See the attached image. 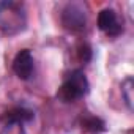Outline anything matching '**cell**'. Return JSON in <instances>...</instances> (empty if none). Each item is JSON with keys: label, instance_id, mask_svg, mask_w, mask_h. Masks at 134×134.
<instances>
[{"label": "cell", "instance_id": "obj_2", "mask_svg": "<svg viewBox=\"0 0 134 134\" xmlns=\"http://www.w3.org/2000/svg\"><path fill=\"white\" fill-rule=\"evenodd\" d=\"M87 92H88V81L85 74L77 70L66 76V79L63 81V84L57 92V96L63 103H73L87 95Z\"/></svg>", "mask_w": 134, "mask_h": 134}, {"label": "cell", "instance_id": "obj_8", "mask_svg": "<svg viewBox=\"0 0 134 134\" xmlns=\"http://www.w3.org/2000/svg\"><path fill=\"white\" fill-rule=\"evenodd\" d=\"M123 95H125V99H126V103H128V106H129V109L132 107V98H131V90H132V79H126L125 81V84H123Z\"/></svg>", "mask_w": 134, "mask_h": 134}, {"label": "cell", "instance_id": "obj_1", "mask_svg": "<svg viewBox=\"0 0 134 134\" xmlns=\"http://www.w3.org/2000/svg\"><path fill=\"white\" fill-rule=\"evenodd\" d=\"M27 25L24 5L13 0L0 2V30L5 35H18Z\"/></svg>", "mask_w": 134, "mask_h": 134}, {"label": "cell", "instance_id": "obj_5", "mask_svg": "<svg viewBox=\"0 0 134 134\" xmlns=\"http://www.w3.org/2000/svg\"><path fill=\"white\" fill-rule=\"evenodd\" d=\"M98 27L109 36H117L123 32V25L114 10H103L98 14Z\"/></svg>", "mask_w": 134, "mask_h": 134}, {"label": "cell", "instance_id": "obj_4", "mask_svg": "<svg viewBox=\"0 0 134 134\" xmlns=\"http://www.w3.org/2000/svg\"><path fill=\"white\" fill-rule=\"evenodd\" d=\"M33 70H35V60L32 52L29 49L19 51L13 60V71L16 73V76L22 81H27L33 74Z\"/></svg>", "mask_w": 134, "mask_h": 134}, {"label": "cell", "instance_id": "obj_3", "mask_svg": "<svg viewBox=\"0 0 134 134\" xmlns=\"http://www.w3.org/2000/svg\"><path fill=\"white\" fill-rule=\"evenodd\" d=\"M62 24L65 25V29H68L71 32L84 30L85 24H87V16H85L82 5H79V3L66 5L62 13Z\"/></svg>", "mask_w": 134, "mask_h": 134}, {"label": "cell", "instance_id": "obj_6", "mask_svg": "<svg viewBox=\"0 0 134 134\" xmlns=\"http://www.w3.org/2000/svg\"><path fill=\"white\" fill-rule=\"evenodd\" d=\"M0 134H24V123L5 114L0 117Z\"/></svg>", "mask_w": 134, "mask_h": 134}, {"label": "cell", "instance_id": "obj_9", "mask_svg": "<svg viewBox=\"0 0 134 134\" xmlns=\"http://www.w3.org/2000/svg\"><path fill=\"white\" fill-rule=\"evenodd\" d=\"M79 57H81V60H84V62H88L90 60V57H92V51H90V47L88 46H81L79 47Z\"/></svg>", "mask_w": 134, "mask_h": 134}, {"label": "cell", "instance_id": "obj_7", "mask_svg": "<svg viewBox=\"0 0 134 134\" xmlns=\"http://www.w3.org/2000/svg\"><path fill=\"white\" fill-rule=\"evenodd\" d=\"M82 128L85 131H104V123L96 117H85L82 120Z\"/></svg>", "mask_w": 134, "mask_h": 134}]
</instances>
